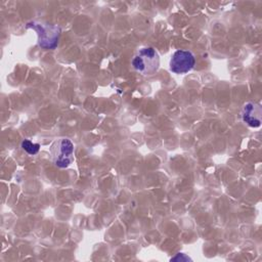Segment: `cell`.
<instances>
[{"mask_svg": "<svg viewBox=\"0 0 262 262\" xmlns=\"http://www.w3.org/2000/svg\"><path fill=\"white\" fill-rule=\"evenodd\" d=\"M49 151L53 164L58 168H67L74 162V144L69 138L54 140Z\"/></svg>", "mask_w": 262, "mask_h": 262, "instance_id": "3957f363", "label": "cell"}, {"mask_svg": "<svg viewBox=\"0 0 262 262\" xmlns=\"http://www.w3.org/2000/svg\"><path fill=\"white\" fill-rule=\"evenodd\" d=\"M20 146L21 148L29 155L31 156H34L36 155L39 149H40V144L39 143H34L32 142L30 139H24L20 143Z\"/></svg>", "mask_w": 262, "mask_h": 262, "instance_id": "8992f818", "label": "cell"}, {"mask_svg": "<svg viewBox=\"0 0 262 262\" xmlns=\"http://www.w3.org/2000/svg\"><path fill=\"white\" fill-rule=\"evenodd\" d=\"M242 120L250 127H259L261 125V117H262V110L260 104L249 101L246 102L241 112Z\"/></svg>", "mask_w": 262, "mask_h": 262, "instance_id": "5b68a950", "label": "cell"}, {"mask_svg": "<svg viewBox=\"0 0 262 262\" xmlns=\"http://www.w3.org/2000/svg\"><path fill=\"white\" fill-rule=\"evenodd\" d=\"M195 58L189 50H176L169 61L170 71L175 74H185L191 71L194 67Z\"/></svg>", "mask_w": 262, "mask_h": 262, "instance_id": "277c9868", "label": "cell"}, {"mask_svg": "<svg viewBox=\"0 0 262 262\" xmlns=\"http://www.w3.org/2000/svg\"><path fill=\"white\" fill-rule=\"evenodd\" d=\"M131 63L140 74L152 75L160 67V56L154 47H143L136 52Z\"/></svg>", "mask_w": 262, "mask_h": 262, "instance_id": "7a4b0ae2", "label": "cell"}, {"mask_svg": "<svg viewBox=\"0 0 262 262\" xmlns=\"http://www.w3.org/2000/svg\"><path fill=\"white\" fill-rule=\"evenodd\" d=\"M27 29H32L37 33L38 45L43 49H54L58 44L60 28L56 25L31 21L26 25Z\"/></svg>", "mask_w": 262, "mask_h": 262, "instance_id": "6da1fadb", "label": "cell"}]
</instances>
